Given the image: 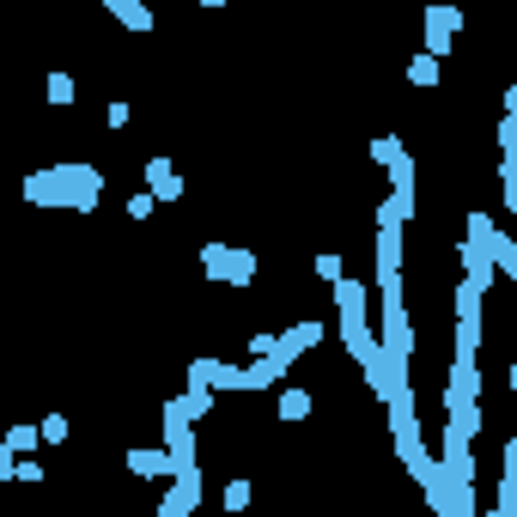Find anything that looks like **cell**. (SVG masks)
I'll use <instances>...</instances> for the list:
<instances>
[{
  "label": "cell",
  "mask_w": 517,
  "mask_h": 517,
  "mask_svg": "<svg viewBox=\"0 0 517 517\" xmlns=\"http://www.w3.org/2000/svg\"><path fill=\"white\" fill-rule=\"evenodd\" d=\"M335 311H341V347H347L359 365H372V359L384 353V341L372 335V323H365V286H359L353 274L335 280Z\"/></svg>",
  "instance_id": "6da1fadb"
},
{
  "label": "cell",
  "mask_w": 517,
  "mask_h": 517,
  "mask_svg": "<svg viewBox=\"0 0 517 517\" xmlns=\"http://www.w3.org/2000/svg\"><path fill=\"white\" fill-rule=\"evenodd\" d=\"M372 159L390 171V195H396V201H402V213L414 219V159H408L402 134H384V140H372Z\"/></svg>",
  "instance_id": "7a4b0ae2"
},
{
  "label": "cell",
  "mask_w": 517,
  "mask_h": 517,
  "mask_svg": "<svg viewBox=\"0 0 517 517\" xmlns=\"http://www.w3.org/2000/svg\"><path fill=\"white\" fill-rule=\"evenodd\" d=\"M55 171H61V183H67V207H73V213L98 207V195H104V177H98L92 165H55Z\"/></svg>",
  "instance_id": "3957f363"
},
{
  "label": "cell",
  "mask_w": 517,
  "mask_h": 517,
  "mask_svg": "<svg viewBox=\"0 0 517 517\" xmlns=\"http://www.w3.org/2000/svg\"><path fill=\"white\" fill-rule=\"evenodd\" d=\"M378 341L390 353H414V323H408V305L402 299H384V317H378Z\"/></svg>",
  "instance_id": "277c9868"
},
{
  "label": "cell",
  "mask_w": 517,
  "mask_h": 517,
  "mask_svg": "<svg viewBox=\"0 0 517 517\" xmlns=\"http://www.w3.org/2000/svg\"><path fill=\"white\" fill-rule=\"evenodd\" d=\"M457 402H481V365L475 359H451V384H445V408H457Z\"/></svg>",
  "instance_id": "5b68a950"
},
{
  "label": "cell",
  "mask_w": 517,
  "mask_h": 517,
  "mask_svg": "<svg viewBox=\"0 0 517 517\" xmlns=\"http://www.w3.org/2000/svg\"><path fill=\"white\" fill-rule=\"evenodd\" d=\"M457 25H463V13L457 7H426V49L445 61L451 55V37H457Z\"/></svg>",
  "instance_id": "8992f818"
},
{
  "label": "cell",
  "mask_w": 517,
  "mask_h": 517,
  "mask_svg": "<svg viewBox=\"0 0 517 517\" xmlns=\"http://www.w3.org/2000/svg\"><path fill=\"white\" fill-rule=\"evenodd\" d=\"M195 505H201V469H177V487L165 493L159 517H189Z\"/></svg>",
  "instance_id": "52a82bcc"
},
{
  "label": "cell",
  "mask_w": 517,
  "mask_h": 517,
  "mask_svg": "<svg viewBox=\"0 0 517 517\" xmlns=\"http://www.w3.org/2000/svg\"><path fill=\"white\" fill-rule=\"evenodd\" d=\"M189 378H201V384H213V390H250V384H244V365H226V359H195Z\"/></svg>",
  "instance_id": "ba28073f"
},
{
  "label": "cell",
  "mask_w": 517,
  "mask_h": 517,
  "mask_svg": "<svg viewBox=\"0 0 517 517\" xmlns=\"http://www.w3.org/2000/svg\"><path fill=\"white\" fill-rule=\"evenodd\" d=\"M25 201H37V207H67V183H61V171L49 165V171L25 177Z\"/></svg>",
  "instance_id": "9c48e42d"
},
{
  "label": "cell",
  "mask_w": 517,
  "mask_h": 517,
  "mask_svg": "<svg viewBox=\"0 0 517 517\" xmlns=\"http://www.w3.org/2000/svg\"><path fill=\"white\" fill-rule=\"evenodd\" d=\"M493 274H499L493 250H487V244H475V238H463V280H475V286L487 292V286H493Z\"/></svg>",
  "instance_id": "30bf717a"
},
{
  "label": "cell",
  "mask_w": 517,
  "mask_h": 517,
  "mask_svg": "<svg viewBox=\"0 0 517 517\" xmlns=\"http://www.w3.org/2000/svg\"><path fill=\"white\" fill-rule=\"evenodd\" d=\"M317 341H323V323H292V329L280 335V347H274V353H280V359H299V353H311Z\"/></svg>",
  "instance_id": "8fae6325"
},
{
  "label": "cell",
  "mask_w": 517,
  "mask_h": 517,
  "mask_svg": "<svg viewBox=\"0 0 517 517\" xmlns=\"http://www.w3.org/2000/svg\"><path fill=\"white\" fill-rule=\"evenodd\" d=\"M146 189H153L159 201H177V195H183V177H177V165H171V159H153V165H146Z\"/></svg>",
  "instance_id": "7c38bea8"
},
{
  "label": "cell",
  "mask_w": 517,
  "mask_h": 517,
  "mask_svg": "<svg viewBox=\"0 0 517 517\" xmlns=\"http://www.w3.org/2000/svg\"><path fill=\"white\" fill-rule=\"evenodd\" d=\"M128 469L153 481V475H177V457H171V445L165 451H128Z\"/></svg>",
  "instance_id": "4fadbf2b"
},
{
  "label": "cell",
  "mask_w": 517,
  "mask_h": 517,
  "mask_svg": "<svg viewBox=\"0 0 517 517\" xmlns=\"http://www.w3.org/2000/svg\"><path fill=\"white\" fill-rule=\"evenodd\" d=\"M219 280H226V286H250V280H256V256H250V250H232L226 268H219Z\"/></svg>",
  "instance_id": "5bb4252c"
},
{
  "label": "cell",
  "mask_w": 517,
  "mask_h": 517,
  "mask_svg": "<svg viewBox=\"0 0 517 517\" xmlns=\"http://www.w3.org/2000/svg\"><path fill=\"white\" fill-rule=\"evenodd\" d=\"M104 7H110V13H116L128 31H153V13H146L140 0H104Z\"/></svg>",
  "instance_id": "9a60e30c"
},
{
  "label": "cell",
  "mask_w": 517,
  "mask_h": 517,
  "mask_svg": "<svg viewBox=\"0 0 517 517\" xmlns=\"http://www.w3.org/2000/svg\"><path fill=\"white\" fill-rule=\"evenodd\" d=\"M457 317H463V323H481V286H475V280L457 286Z\"/></svg>",
  "instance_id": "2e32d148"
},
{
  "label": "cell",
  "mask_w": 517,
  "mask_h": 517,
  "mask_svg": "<svg viewBox=\"0 0 517 517\" xmlns=\"http://www.w3.org/2000/svg\"><path fill=\"white\" fill-rule=\"evenodd\" d=\"M493 262H499V274H511V280H517V238L493 232Z\"/></svg>",
  "instance_id": "e0dca14e"
},
{
  "label": "cell",
  "mask_w": 517,
  "mask_h": 517,
  "mask_svg": "<svg viewBox=\"0 0 517 517\" xmlns=\"http://www.w3.org/2000/svg\"><path fill=\"white\" fill-rule=\"evenodd\" d=\"M408 80H414V86H438V55H432V49H426V55H414Z\"/></svg>",
  "instance_id": "ac0fdd59"
},
{
  "label": "cell",
  "mask_w": 517,
  "mask_h": 517,
  "mask_svg": "<svg viewBox=\"0 0 517 517\" xmlns=\"http://www.w3.org/2000/svg\"><path fill=\"white\" fill-rule=\"evenodd\" d=\"M457 353H463V359L481 353V323H463V317H457Z\"/></svg>",
  "instance_id": "d6986e66"
},
{
  "label": "cell",
  "mask_w": 517,
  "mask_h": 517,
  "mask_svg": "<svg viewBox=\"0 0 517 517\" xmlns=\"http://www.w3.org/2000/svg\"><path fill=\"white\" fill-rule=\"evenodd\" d=\"M451 426L475 438V432H481V408H475V402H457V408H451Z\"/></svg>",
  "instance_id": "ffe728a7"
},
{
  "label": "cell",
  "mask_w": 517,
  "mask_h": 517,
  "mask_svg": "<svg viewBox=\"0 0 517 517\" xmlns=\"http://www.w3.org/2000/svg\"><path fill=\"white\" fill-rule=\"evenodd\" d=\"M493 511H499V517H517V475H505V481H499V493H493Z\"/></svg>",
  "instance_id": "44dd1931"
},
{
  "label": "cell",
  "mask_w": 517,
  "mask_h": 517,
  "mask_svg": "<svg viewBox=\"0 0 517 517\" xmlns=\"http://www.w3.org/2000/svg\"><path fill=\"white\" fill-rule=\"evenodd\" d=\"M305 414H311V396L305 390H286L280 396V420H305Z\"/></svg>",
  "instance_id": "7402d4cb"
},
{
  "label": "cell",
  "mask_w": 517,
  "mask_h": 517,
  "mask_svg": "<svg viewBox=\"0 0 517 517\" xmlns=\"http://www.w3.org/2000/svg\"><path fill=\"white\" fill-rule=\"evenodd\" d=\"M183 396H189V408H195V420H201V414L213 408V384H201V378H189V390H183Z\"/></svg>",
  "instance_id": "603a6c76"
},
{
  "label": "cell",
  "mask_w": 517,
  "mask_h": 517,
  "mask_svg": "<svg viewBox=\"0 0 517 517\" xmlns=\"http://www.w3.org/2000/svg\"><path fill=\"white\" fill-rule=\"evenodd\" d=\"M226 256H232L226 244H201V268H207L213 280H219V268H226Z\"/></svg>",
  "instance_id": "cb8c5ba5"
},
{
  "label": "cell",
  "mask_w": 517,
  "mask_h": 517,
  "mask_svg": "<svg viewBox=\"0 0 517 517\" xmlns=\"http://www.w3.org/2000/svg\"><path fill=\"white\" fill-rule=\"evenodd\" d=\"M37 438H43V426H13V432H7V445H13V451H31Z\"/></svg>",
  "instance_id": "d4e9b609"
},
{
  "label": "cell",
  "mask_w": 517,
  "mask_h": 517,
  "mask_svg": "<svg viewBox=\"0 0 517 517\" xmlns=\"http://www.w3.org/2000/svg\"><path fill=\"white\" fill-rule=\"evenodd\" d=\"M49 104H73V80H67V73H49Z\"/></svg>",
  "instance_id": "484cf974"
},
{
  "label": "cell",
  "mask_w": 517,
  "mask_h": 517,
  "mask_svg": "<svg viewBox=\"0 0 517 517\" xmlns=\"http://www.w3.org/2000/svg\"><path fill=\"white\" fill-rule=\"evenodd\" d=\"M153 201H159V195H153V189H140V195H134V201H128V219H153Z\"/></svg>",
  "instance_id": "4316f807"
},
{
  "label": "cell",
  "mask_w": 517,
  "mask_h": 517,
  "mask_svg": "<svg viewBox=\"0 0 517 517\" xmlns=\"http://www.w3.org/2000/svg\"><path fill=\"white\" fill-rule=\"evenodd\" d=\"M244 505H250V481H232L226 487V511H244Z\"/></svg>",
  "instance_id": "83f0119b"
},
{
  "label": "cell",
  "mask_w": 517,
  "mask_h": 517,
  "mask_svg": "<svg viewBox=\"0 0 517 517\" xmlns=\"http://www.w3.org/2000/svg\"><path fill=\"white\" fill-rule=\"evenodd\" d=\"M43 438H49V445H61V438H67V420H61V414H49V420H43Z\"/></svg>",
  "instance_id": "f1b7e54d"
},
{
  "label": "cell",
  "mask_w": 517,
  "mask_h": 517,
  "mask_svg": "<svg viewBox=\"0 0 517 517\" xmlns=\"http://www.w3.org/2000/svg\"><path fill=\"white\" fill-rule=\"evenodd\" d=\"M317 274H323V280H329V286H335V280H341V274H347V268H341V262H335V256H317Z\"/></svg>",
  "instance_id": "f546056e"
},
{
  "label": "cell",
  "mask_w": 517,
  "mask_h": 517,
  "mask_svg": "<svg viewBox=\"0 0 517 517\" xmlns=\"http://www.w3.org/2000/svg\"><path fill=\"white\" fill-rule=\"evenodd\" d=\"M499 146H517V110H505V122H499Z\"/></svg>",
  "instance_id": "4dcf8cb0"
},
{
  "label": "cell",
  "mask_w": 517,
  "mask_h": 517,
  "mask_svg": "<svg viewBox=\"0 0 517 517\" xmlns=\"http://www.w3.org/2000/svg\"><path fill=\"white\" fill-rule=\"evenodd\" d=\"M499 183H505V207L517 213V177H499Z\"/></svg>",
  "instance_id": "1f68e13d"
},
{
  "label": "cell",
  "mask_w": 517,
  "mask_h": 517,
  "mask_svg": "<svg viewBox=\"0 0 517 517\" xmlns=\"http://www.w3.org/2000/svg\"><path fill=\"white\" fill-rule=\"evenodd\" d=\"M505 475H517V438L505 445Z\"/></svg>",
  "instance_id": "d6a6232c"
},
{
  "label": "cell",
  "mask_w": 517,
  "mask_h": 517,
  "mask_svg": "<svg viewBox=\"0 0 517 517\" xmlns=\"http://www.w3.org/2000/svg\"><path fill=\"white\" fill-rule=\"evenodd\" d=\"M505 110H517V86H511V92H505Z\"/></svg>",
  "instance_id": "836d02e7"
},
{
  "label": "cell",
  "mask_w": 517,
  "mask_h": 517,
  "mask_svg": "<svg viewBox=\"0 0 517 517\" xmlns=\"http://www.w3.org/2000/svg\"><path fill=\"white\" fill-rule=\"evenodd\" d=\"M511 390H517V365H511Z\"/></svg>",
  "instance_id": "e575fe53"
}]
</instances>
